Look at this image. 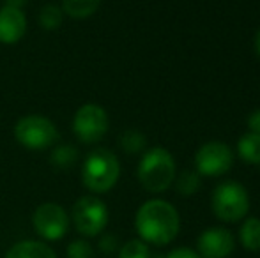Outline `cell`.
Wrapping results in <instances>:
<instances>
[{
  "mask_svg": "<svg viewBox=\"0 0 260 258\" xmlns=\"http://www.w3.org/2000/svg\"><path fill=\"white\" fill-rule=\"evenodd\" d=\"M135 225L144 242L165 246L177 237L181 219L172 203L165 200H149L138 209Z\"/></svg>",
  "mask_w": 260,
  "mask_h": 258,
  "instance_id": "cell-1",
  "label": "cell"
},
{
  "mask_svg": "<svg viewBox=\"0 0 260 258\" xmlns=\"http://www.w3.org/2000/svg\"><path fill=\"white\" fill-rule=\"evenodd\" d=\"M120 175V163L112 151L96 149L83 161L82 180L92 193H106L117 184Z\"/></svg>",
  "mask_w": 260,
  "mask_h": 258,
  "instance_id": "cell-2",
  "label": "cell"
},
{
  "mask_svg": "<svg viewBox=\"0 0 260 258\" xmlns=\"http://www.w3.org/2000/svg\"><path fill=\"white\" fill-rule=\"evenodd\" d=\"M138 180L151 193L168 190L175 180V161L170 152L161 147L145 152L138 165Z\"/></svg>",
  "mask_w": 260,
  "mask_h": 258,
  "instance_id": "cell-3",
  "label": "cell"
},
{
  "mask_svg": "<svg viewBox=\"0 0 260 258\" xmlns=\"http://www.w3.org/2000/svg\"><path fill=\"white\" fill-rule=\"evenodd\" d=\"M212 210L221 221L236 223L250 210V196L243 184L236 180L219 184L212 195Z\"/></svg>",
  "mask_w": 260,
  "mask_h": 258,
  "instance_id": "cell-4",
  "label": "cell"
},
{
  "mask_svg": "<svg viewBox=\"0 0 260 258\" xmlns=\"http://www.w3.org/2000/svg\"><path fill=\"white\" fill-rule=\"evenodd\" d=\"M14 138L18 143L30 151H43L58 140V131L48 117L25 115L14 126Z\"/></svg>",
  "mask_w": 260,
  "mask_h": 258,
  "instance_id": "cell-5",
  "label": "cell"
},
{
  "mask_svg": "<svg viewBox=\"0 0 260 258\" xmlns=\"http://www.w3.org/2000/svg\"><path fill=\"white\" fill-rule=\"evenodd\" d=\"M73 223L80 234L87 237H96L105 230L108 223V209L105 202L96 196H82L73 205Z\"/></svg>",
  "mask_w": 260,
  "mask_h": 258,
  "instance_id": "cell-6",
  "label": "cell"
},
{
  "mask_svg": "<svg viewBox=\"0 0 260 258\" xmlns=\"http://www.w3.org/2000/svg\"><path fill=\"white\" fill-rule=\"evenodd\" d=\"M110 126L108 114L100 104L87 103L78 108L73 119V131L83 143H96L106 134Z\"/></svg>",
  "mask_w": 260,
  "mask_h": 258,
  "instance_id": "cell-7",
  "label": "cell"
},
{
  "mask_svg": "<svg viewBox=\"0 0 260 258\" xmlns=\"http://www.w3.org/2000/svg\"><path fill=\"white\" fill-rule=\"evenodd\" d=\"M34 228L46 241L62 239L69 230V214L58 203H43L36 209L32 216Z\"/></svg>",
  "mask_w": 260,
  "mask_h": 258,
  "instance_id": "cell-8",
  "label": "cell"
},
{
  "mask_svg": "<svg viewBox=\"0 0 260 258\" xmlns=\"http://www.w3.org/2000/svg\"><path fill=\"white\" fill-rule=\"evenodd\" d=\"M234 163V152L223 141H209L199 149L195 156L197 172L207 177H219L230 170Z\"/></svg>",
  "mask_w": 260,
  "mask_h": 258,
  "instance_id": "cell-9",
  "label": "cell"
},
{
  "mask_svg": "<svg viewBox=\"0 0 260 258\" xmlns=\"http://www.w3.org/2000/svg\"><path fill=\"white\" fill-rule=\"evenodd\" d=\"M234 248L236 241L226 228L212 227L199 237V255L202 258H229Z\"/></svg>",
  "mask_w": 260,
  "mask_h": 258,
  "instance_id": "cell-10",
  "label": "cell"
},
{
  "mask_svg": "<svg viewBox=\"0 0 260 258\" xmlns=\"http://www.w3.org/2000/svg\"><path fill=\"white\" fill-rule=\"evenodd\" d=\"M27 32V18L18 7H0V43L14 45Z\"/></svg>",
  "mask_w": 260,
  "mask_h": 258,
  "instance_id": "cell-11",
  "label": "cell"
},
{
  "mask_svg": "<svg viewBox=\"0 0 260 258\" xmlns=\"http://www.w3.org/2000/svg\"><path fill=\"white\" fill-rule=\"evenodd\" d=\"M6 258H57V255L45 242L21 241L7 251Z\"/></svg>",
  "mask_w": 260,
  "mask_h": 258,
  "instance_id": "cell-12",
  "label": "cell"
},
{
  "mask_svg": "<svg viewBox=\"0 0 260 258\" xmlns=\"http://www.w3.org/2000/svg\"><path fill=\"white\" fill-rule=\"evenodd\" d=\"M101 6V0H62V11L73 20L90 18Z\"/></svg>",
  "mask_w": 260,
  "mask_h": 258,
  "instance_id": "cell-13",
  "label": "cell"
},
{
  "mask_svg": "<svg viewBox=\"0 0 260 258\" xmlns=\"http://www.w3.org/2000/svg\"><path fill=\"white\" fill-rule=\"evenodd\" d=\"M237 152L241 159L251 165H260V134L258 133H248L237 143Z\"/></svg>",
  "mask_w": 260,
  "mask_h": 258,
  "instance_id": "cell-14",
  "label": "cell"
},
{
  "mask_svg": "<svg viewBox=\"0 0 260 258\" xmlns=\"http://www.w3.org/2000/svg\"><path fill=\"white\" fill-rule=\"evenodd\" d=\"M241 244L248 251H260V219L258 217H250L244 221L239 232Z\"/></svg>",
  "mask_w": 260,
  "mask_h": 258,
  "instance_id": "cell-15",
  "label": "cell"
},
{
  "mask_svg": "<svg viewBox=\"0 0 260 258\" xmlns=\"http://www.w3.org/2000/svg\"><path fill=\"white\" fill-rule=\"evenodd\" d=\"M62 20H64V11H62V7L55 6V4H46L39 11V23L46 30H55L57 27H60Z\"/></svg>",
  "mask_w": 260,
  "mask_h": 258,
  "instance_id": "cell-16",
  "label": "cell"
},
{
  "mask_svg": "<svg viewBox=\"0 0 260 258\" xmlns=\"http://www.w3.org/2000/svg\"><path fill=\"white\" fill-rule=\"evenodd\" d=\"M199 188H200V175L197 172H191V170L181 172L177 180H175V190H177V193H181L184 196L197 193Z\"/></svg>",
  "mask_w": 260,
  "mask_h": 258,
  "instance_id": "cell-17",
  "label": "cell"
},
{
  "mask_svg": "<svg viewBox=\"0 0 260 258\" xmlns=\"http://www.w3.org/2000/svg\"><path fill=\"white\" fill-rule=\"evenodd\" d=\"M78 159V151L71 145H60L53 151L52 154V165L55 168H69L75 165Z\"/></svg>",
  "mask_w": 260,
  "mask_h": 258,
  "instance_id": "cell-18",
  "label": "cell"
},
{
  "mask_svg": "<svg viewBox=\"0 0 260 258\" xmlns=\"http://www.w3.org/2000/svg\"><path fill=\"white\" fill-rule=\"evenodd\" d=\"M120 147L126 152H131V154L140 152L145 147V136L137 129H127L120 136Z\"/></svg>",
  "mask_w": 260,
  "mask_h": 258,
  "instance_id": "cell-19",
  "label": "cell"
},
{
  "mask_svg": "<svg viewBox=\"0 0 260 258\" xmlns=\"http://www.w3.org/2000/svg\"><path fill=\"white\" fill-rule=\"evenodd\" d=\"M119 258H151V251H149L147 242L140 241V239H133L120 248Z\"/></svg>",
  "mask_w": 260,
  "mask_h": 258,
  "instance_id": "cell-20",
  "label": "cell"
},
{
  "mask_svg": "<svg viewBox=\"0 0 260 258\" xmlns=\"http://www.w3.org/2000/svg\"><path fill=\"white\" fill-rule=\"evenodd\" d=\"M68 258H96V253L87 241L76 239L68 246Z\"/></svg>",
  "mask_w": 260,
  "mask_h": 258,
  "instance_id": "cell-21",
  "label": "cell"
},
{
  "mask_svg": "<svg viewBox=\"0 0 260 258\" xmlns=\"http://www.w3.org/2000/svg\"><path fill=\"white\" fill-rule=\"evenodd\" d=\"M167 258H202V256L189 248H177V249H174V251L168 253Z\"/></svg>",
  "mask_w": 260,
  "mask_h": 258,
  "instance_id": "cell-22",
  "label": "cell"
},
{
  "mask_svg": "<svg viewBox=\"0 0 260 258\" xmlns=\"http://www.w3.org/2000/svg\"><path fill=\"white\" fill-rule=\"evenodd\" d=\"M100 248L103 249L105 253H113L117 249V241L115 237H112V235H106V237H103V241L100 242Z\"/></svg>",
  "mask_w": 260,
  "mask_h": 258,
  "instance_id": "cell-23",
  "label": "cell"
},
{
  "mask_svg": "<svg viewBox=\"0 0 260 258\" xmlns=\"http://www.w3.org/2000/svg\"><path fill=\"white\" fill-rule=\"evenodd\" d=\"M248 126H250L251 133L260 134V110H255L253 114L248 117Z\"/></svg>",
  "mask_w": 260,
  "mask_h": 258,
  "instance_id": "cell-24",
  "label": "cell"
},
{
  "mask_svg": "<svg viewBox=\"0 0 260 258\" xmlns=\"http://www.w3.org/2000/svg\"><path fill=\"white\" fill-rule=\"evenodd\" d=\"M25 2H27V0H6V6L18 7V9H21V7L25 6Z\"/></svg>",
  "mask_w": 260,
  "mask_h": 258,
  "instance_id": "cell-25",
  "label": "cell"
},
{
  "mask_svg": "<svg viewBox=\"0 0 260 258\" xmlns=\"http://www.w3.org/2000/svg\"><path fill=\"white\" fill-rule=\"evenodd\" d=\"M255 48H257V53H258V57H260V30H258V34H257V38H255Z\"/></svg>",
  "mask_w": 260,
  "mask_h": 258,
  "instance_id": "cell-26",
  "label": "cell"
}]
</instances>
